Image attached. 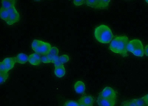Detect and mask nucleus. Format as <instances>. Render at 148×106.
<instances>
[{
    "mask_svg": "<svg viewBox=\"0 0 148 106\" xmlns=\"http://www.w3.org/2000/svg\"><path fill=\"white\" fill-rule=\"evenodd\" d=\"M129 42V38L126 36H117L115 37L111 42L109 49L112 52L119 54L123 57L127 56Z\"/></svg>",
    "mask_w": 148,
    "mask_h": 106,
    "instance_id": "f257e3e1",
    "label": "nucleus"
},
{
    "mask_svg": "<svg viewBox=\"0 0 148 106\" xmlns=\"http://www.w3.org/2000/svg\"><path fill=\"white\" fill-rule=\"evenodd\" d=\"M94 35L98 42L104 44L110 43L113 37L109 26L104 24L100 25L95 29Z\"/></svg>",
    "mask_w": 148,
    "mask_h": 106,
    "instance_id": "f03ea898",
    "label": "nucleus"
},
{
    "mask_svg": "<svg viewBox=\"0 0 148 106\" xmlns=\"http://www.w3.org/2000/svg\"><path fill=\"white\" fill-rule=\"evenodd\" d=\"M32 47L36 53L46 55L49 53L51 46L48 42L35 39L33 41Z\"/></svg>",
    "mask_w": 148,
    "mask_h": 106,
    "instance_id": "7ed1b4c3",
    "label": "nucleus"
},
{
    "mask_svg": "<svg viewBox=\"0 0 148 106\" xmlns=\"http://www.w3.org/2000/svg\"><path fill=\"white\" fill-rule=\"evenodd\" d=\"M127 50L136 56L143 57L145 53L143 45L139 39H134L130 41L127 45Z\"/></svg>",
    "mask_w": 148,
    "mask_h": 106,
    "instance_id": "20e7f679",
    "label": "nucleus"
},
{
    "mask_svg": "<svg viewBox=\"0 0 148 106\" xmlns=\"http://www.w3.org/2000/svg\"><path fill=\"white\" fill-rule=\"evenodd\" d=\"M110 1V0H87L85 3L87 6L92 8L102 10L108 8Z\"/></svg>",
    "mask_w": 148,
    "mask_h": 106,
    "instance_id": "39448f33",
    "label": "nucleus"
},
{
    "mask_svg": "<svg viewBox=\"0 0 148 106\" xmlns=\"http://www.w3.org/2000/svg\"><path fill=\"white\" fill-rule=\"evenodd\" d=\"M99 95L104 98L113 100H116L117 98V93L116 91L110 87H105Z\"/></svg>",
    "mask_w": 148,
    "mask_h": 106,
    "instance_id": "423d86ee",
    "label": "nucleus"
},
{
    "mask_svg": "<svg viewBox=\"0 0 148 106\" xmlns=\"http://www.w3.org/2000/svg\"><path fill=\"white\" fill-rule=\"evenodd\" d=\"M97 103L99 106H114L116 104V100L104 98L99 95Z\"/></svg>",
    "mask_w": 148,
    "mask_h": 106,
    "instance_id": "0eeeda50",
    "label": "nucleus"
},
{
    "mask_svg": "<svg viewBox=\"0 0 148 106\" xmlns=\"http://www.w3.org/2000/svg\"><path fill=\"white\" fill-rule=\"evenodd\" d=\"M28 61L30 64L33 65H38L42 62L41 58L39 54L36 53H33L29 56Z\"/></svg>",
    "mask_w": 148,
    "mask_h": 106,
    "instance_id": "6e6552de",
    "label": "nucleus"
},
{
    "mask_svg": "<svg viewBox=\"0 0 148 106\" xmlns=\"http://www.w3.org/2000/svg\"><path fill=\"white\" fill-rule=\"evenodd\" d=\"M78 103H82L86 105L93 106L94 103V99L91 95H85L80 98Z\"/></svg>",
    "mask_w": 148,
    "mask_h": 106,
    "instance_id": "1a4fd4ad",
    "label": "nucleus"
},
{
    "mask_svg": "<svg viewBox=\"0 0 148 106\" xmlns=\"http://www.w3.org/2000/svg\"><path fill=\"white\" fill-rule=\"evenodd\" d=\"M74 89L77 93L82 94L85 92L86 86L84 82L81 81H78L74 85Z\"/></svg>",
    "mask_w": 148,
    "mask_h": 106,
    "instance_id": "9d476101",
    "label": "nucleus"
},
{
    "mask_svg": "<svg viewBox=\"0 0 148 106\" xmlns=\"http://www.w3.org/2000/svg\"><path fill=\"white\" fill-rule=\"evenodd\" d=\"M20 19V15L18 11L14 14L10 15L8 19L6 21V23L8 25L11 26L18 22L19 21Z\"/></svg>",
    "mask_w": 148,
    "mask_h": 106,
    "instance_id": "9b49d317",
    "label": "nucleus"
},
{
    "mask_svg": "<svg viewBox=\"0 0 148 106\" xmlns=\"http://www.w3.org/2000/svg\"><path fill=\"white\" fill-rule=\"evenodd\" d=\"M6 68H7L8 71H9L14 68V65L16 63L15 58H5L3 61Z\"/></svg>",
    "mask_w": 148,
    "mask_h": 106,
    "instance_id": "f8f14e48",
    "label": "nucleus"
},
{
    "mask_svg": "<svg viewBox=\"0 0 148 106\" xmlns=\"http://www.w3.org/2000/svg\"><path fill=\"white\" fill-rule=\"evenodd\" d=\"M2 8L8 10L10 8L15 6V1L14 0H2L1 1Z\"/></svg>",
    "mask_w": 148,
    "mask_h": 106,
    "instance_id": "ddd939ff",
    "label": "nucleus"
},
{
    "mask_svg": "<svg viewBox=\"0 0 148 106\" xmlns=\"http://www.w3.org/2000/svg\"><path fill=\"white\" fill-rule=\"evenodd\" d=\"M15 59L17 63L21 64H24L28 61L29 57L26 54L21 53L17 55Z\"/></svg>",
    "mask_w": 148,
    "mask_h": 106,
    "instance_id": "4468645a",
    "label": "nucleus"
},
{
    "mask_svg": "<svg viewBox=\"0 0 148 106\" xmlns=\"http://www.w3.org/2000/svg\"><path fill=\"white\" fill-rule=\"evenodd\" d=\"M54 72L55 75L57 77L62 78L65 75V69L63 65L58 66L55 67Z\"/></svg>",
    "mask_w": 148,
    "mask_h": 106,
    "instance_id": "2eb2a0df",
    "label": "nucleus"
},
{
    "mask_svg": "<svg viewBox=\"0 0 148 106\" xmlns=\"http://www.w3.org/2000/svg\"><path fill=\"white\" fill-rule=\"evenodd\" d=\"M0 15L1 19L6 21V22L8 20L10 16L7 10H5L2 7L0 9Z\"/></svg>",
    "mask_w": 148,
    "mask_h": 106,
    "instance_id": "dca6fc26",
    "label": "nucleus"
},
{
    "mask_svg": "<svg viewBox=\"0 0 148 106\" xmlns=\"http://www.w3.org/2000/svg\"><path fill=\"white\" fill-rule=\"evenodd\" d=\"M8 73L0 72V83L1 85L4 83L8 78Z\"/></svg>",
    "mask_w": 148,
    "mask_h": 106,
    "instance_id": "f3484780",
    "label": "nucleus"
},
{
    "mask_svg": "<svg viewBox=\"0 0 148 106\" xmlns=\"http://www.w3.org/2000/svg\"><path fill=\"white\" fill-rule=\"evenodd\" d=\"M59 60L62 64L67 63L69 60V58L68 55L66 54L61 55L59 57Z\"/></svg>",
    "mask_w": 148,
    "mask_h": 106,
    "instance_id": "a211bd4d",
    "label": "nucleus"
},
{
    "mask_svg": "<svg viewBox=\"0 0 148 106\" xmlns=\"http://www.w3.org/2000/svg\"><path fill=\"white\" fill-rule=\"evenodd\" d=\"M134 100L137 106H147L146 103L142 98L134 99Z\"/></svg>",
    "mask_w": 148,
    "mask_h": 106,
    "instance_id": "6ab92c4d",
    "label": "nucleus"
},
{
    "mask_svg": "<svg viewBox=\"0 0 148 106\" xmlns=\"http://www.w3.org/2000/svg\"><path fill=\"white\" fill-rule=\"evenodd\" d=\"M59 50L58 48L56 47H51L49 54L53 55V56H58L59 54Z\"/></svg>",
    "mask_w": 148,
    "mask_h": 106,
    "instance_id": "aec40b11",
    "label": "nucleus"
},
{
    "mask_svg": "<svg viewBox=\"0 0 148 106\" xmlns=\"http://www.w3.org/2000/svg\"><path fill=\"white\" fill-rule=\"evenodd\" d=\"M64 106H79V103L74 100H68L65 103Z\"/></svg>",
    "mask_w": 148,
    "mask_h": 106,
    "instance_id": "412c9836",
    "label": "nucleus"
},
{
    "mask_svg": "<svg viewBox=\"0 0 148 106\" xmlns=\"http://www.w3.org/2000/svg\"><path fill=\"white\" fill-rule=\"evenodd\" d=\"M8 71L3 61L1 62L0 63V72L8 73Z\"/></svg>",
    "mask_w": 148,
    "mask_h": 106,
    "instance_id": "4be33fe9",
    "label": "nucleus"
},
{
    "mask_svg": "<svg viewBox=\"0 0 148 106\" xmlns=\"http://www.w3.org/2000/svg\"><path fill=\"white\" fill-rule=\"evenodd\" d=\"M85 1L83 0H75L73 1L74 5L76 6H80L85 3Z\"/></svg>",
    "mask_w": 148,
    "mask_h": 106,
    "instance_id": "5701e85b",
    "label": "nucleus"
},
{
    "mask_svg": "<svg viewBox=\"0 0 148 106\" xmlns=\"http://www.w3.org/2000/svg\"><path fill=\"white\" fill-rule=\"evenodd\" d=\"M42 62L45 63H51V60L49 59L47 55H45L41 58Z\"/></svg>",
    "mask_w": 148,
    "mask_h": 106,
    "instance_id": "b1692460",
    "label": "nucleus"
},
{
    "mask_svg": "<svg viewBox=\"0 0 148 106\" xmlns=\"http://www.w3.org/2000/svg\"><path fill=\"white\" fill-rule=\"evenodd\" d=\"M8 12L9 13V15L14 14V13L16 12H18L16 9L15 6H13V7L10 8V9H8L7 10Z\"/></svg>",
    "mask_w": 148,
    "mask_h": 106,
    "instance_id": "393cba45",
    "label": "nucleus"
},
{
    "mask_svg": "<svg viewBox=\"0 0 148 106\" xmlns=\"http://www.w3.org/2000/svg\"><path fill=\"white\" fill-rule=\"evenodd\" d=\"M128 105L129 106H137L134 99H132L128 101Z\"/></svg>",
    "mask_w": 148,
    "mask_h": 106,
    "instance_id": "a878e982",
    "label": "nucleus"
},
{
    "mask_svg": "<svg viewBox=\"0 0 148 106\" xmlns=\"http://www.w3.org/2000/svg\"><path fill=\"white\" fill-rule=\"evenodd\" d=\"M143 99L145 103H146L147 105H148V94L145 95L142 97H141Z\"/></svg>",
    "mask_w": 148,
    "mask_h": 106,
    "instance_id": "bb28decb",
    "label": "nucleus"
},
{
    "mask_svg": "<svg viewBox=\"0 0 148 106\" xmlns=\"http://www.w3.org/2000/svg\"><path fill=\"white\" fill-rule=\"evenodd\" d=\"M144 53L146 56H148V44L146 45L144 50Z\"/></svg>",
    "mask_w": 148,
    "mask_h": 106,
    "instance_id": "cd10ccee",
    "label": "nucleus"
},
{
    "mask_svg": "<svg viewBox=\"0 0 148 106\" xmlns=\"http://www.w3.org/2000/svg\"><path fill=\"white\" fill-rule=\"evenodd\" d=\"M128 100L123 102L120 106H129L128 105Z\"/></svg>",
    "mask_w": 148,
    "mask_h": 106,
    "instance_id": "c85d7f7f",
    "label": "nucleus"
},
{
    "mask_svg": "<svg viewBox=\"0 0 148 106\" xmlns=\"http://www.w3.org/2000/svg\"><path fill=\"white\" fill-rule=\"evenodd\" d=\"M79 106H92V105H86L85 104H83L82 103H78Z\"/></svg>",
    "mask_w": 148,
    "mask_h": 106,
    "instance_id": "c756f323",
    "label": "nucleus"
},
{
    "mask_svg": "<svg viewBox=\"0 0 148 106\" xmlns=\"http://www.w3.org/2000/svg\"><path fill=\"white\" fill-rule=\"evenodd\" d=\"M146 2L148 3V0H146Z\"/></svg>",
    "mask_w": 148,
    "mask_h": 106,
    "instance_id": "7c9ffc66",
    "label": "nucleus"
},
{
    "mask_svg": "<svg viewBox=\"0 0 148 106\" xmlns=\"http://www.w3.org/2000/svg\"><path fill=\"white\" fill-rule=\"evenodd\" d=\"M147 106H148V105H147Z\"/></svg>",
    "mask_w": 148,
    "mask_h": 106,
    "instance_id": "2f4dec72",
    "label": "nucleus"
}]
</instances>
